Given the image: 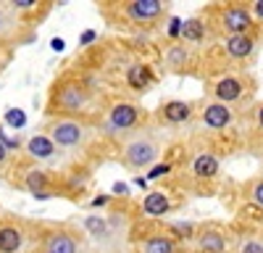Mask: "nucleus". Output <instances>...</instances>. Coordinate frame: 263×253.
<instances>
[{
  "instance_id": "473e14b6",
  "label": "nucleus",
  "mask_w": 263,
  "mask_h": 253,
  "mask_svg": "<svg viewBox=\"0 0 263 253\" xmlns=\"http://www.w3.org/2000/svg\"><path fill=\"white\" fill-rule=\"evenodd\" d=\"M258 124L263 127V105H260V111H258Z\"/></svg>"
},
{
  "instance_id": "a878e982",
  "label": "nucleus",
  "mask_w": 263,
  "mask_h": 253,
  "mask_svg": "<svg viewBox=\"0 0 263 253\" xmlns=\"http://www.w3.org/2000/svg\"><path fill=\"white\" fill-rule=\"evenodd\" d=\"M11 6H13L16 11H29V8H32V6H37V3H34V0H13Z\"/></svg>"
},
{
  "instance_id": "9b49d317",
  "label": "nucleus",
  "mask_w": 263,
  "mask_h": 253,
  "mask_svg": "<svg viewBox=\"0 0 263 253\" xmlns=\"http://www.w3.org/2000/svg\"><path fill=\"white\" fill-rule=\"evenodd\" d=\"M161 114H163V119L166 121H171V124H182V121H187L190 119V105L187 103H182V100H171V103H166L163 109H161Z\"/></svg>"
},
{
  "instance_id": "c85d7f7f",
  "label": "nucleus",
  "mask_w": 263,
  "mask_h": 253,
  "mask_svg": "<svg viewBox=\"0 0 263 253\" xmlns=\"http://www.w3.org/2000/svg\"><path fill=\"white\" fill-rule=\"evenodd\" d=\"M6 29H8V19H6V13H3V11H0V34H3Z\"/></svg>"
},
{
  "instance_id": "9d476101",
  "label": "nucleus",
  "mask_w": 263,
  "mask_h": 253,
  "mask_svg": "<svg viewBox=\"0 0 263 253\" xmlns=\"http://www.w3.org/2000/svg\"><path fill=\"white\" fill-rule=\"evenodd\" d=\"M239 95H242V84H239L234 77H227V79H221V82L216 84V98L221 100L224 105L232 103V100H237Z\"/></svg>"
},
{
  "instance_id": "f8f14e48",
  "label": "nucleus",
  "mask_w": 263,
  "mask_h": 253,
  "mask_svg": "<svg viewBox=\"0 0 263 253\" xmlns=\"http://www.w3.org/2000/svg\"><path fill=\"white\" fill-rule=\"evenodd\" d=\"M250 50H253V40L248 34H232L227 40V53L232 58H245L250 56Z\"/></svg>"
},
{
  "instance_id": "5701e85b",
  "label": "nucleus",
  "mask_w": 263,
  "mask_h": 253,
  "mask_svg": "<svg viewBox=\"0 0 263 253\" xmlns=\"http://www.w3.org/2000/svg\"><path fill=\"white\" fill-rule=\"evenodd\" d=\"M87 229H90L92 232V235H103V232H105V222L103 219H95V216H90V219H87Z\"/></svg>"
},
{
  "instance_id": "c756f323",
  "label": "nucleus",
  "mask_w": 263,
  "mask_h": 253,
  "mask_svg": "<svg viewBox=\"0 0 263 253\" xmlns=\"http://www.w3.org/2000/svg\"><path fill=\"white\" fill-rule=\"evenodd\" d=\"M253 11H255V16H260V19H263V0H258V3H253Z\"/></svg>"
},
{
  "instance_id": "7c9ffc66",
  "label": "nucleus",
  "mask_w": 263,
  "mask_h": 253,
  "mask_svg": "<svg viewBox=\"0 0 263 253\" xmlns=\"http://www.w3.org/2000/svg\"><path fill=\"white\" fill-rule=\"evenodd\" d=\"M50 45H53V50H58V53H61V50H63V40H58V37H55V40L50 42Z\"/></svg>"
},
{
  "instance_id": "4be33fe9",
  "label": "nucleus",
  "mask_w": 263,
  "mask_h": 253,
  "mask_svg": "<svg viewBox=\"0 0 263 253\" xmlns=\"http://www.w3.org/2000/svg\"><path fill=\"white\" fill-rule=\"evenodd\" d=\"M6 121H8L11 127H24V124H27V116L21 114L18 109H11V111L6 114Z\"/></svg>"
},
{
  "instance_id": "39448f33",
  "label": "nucleus",
  "mask_w": 263,
  "mask_h": 253,
  "mask_svg": "<svg viewBox=\"0 0 263 253\" xmlns=\"http://www.w3.org/2000/svg\"><path fill=\"white\" fill-rule=\"evenodd\" d=\"M27 153L37 161H50L55 156V145L48 135H34L27 140Z\"/></svg>"
},
{
  "instance_id": "aec40b11",
  "label": "nucleus",
  "mask_w": 263,
  "mask_h": 253,
  "mask_svg": "<svg viewBox=\"0 0 263 253\" xmlns=\"http://www.w3.org/2000/svg\"><path fill=\"white\" fill-rule=\"evenodd\" d=\"M179 34H182L184 40H190V42H197V40L203 37V24H200L197 19H190V21H184V24H182Z\"/></svg>"
},
{
  "instance_id": "f3484780",
  "label": "nucleus",
  "mask_w": 263,
  "mask_h": 253,
  "mask_svg": "<svg viewBox=\"0 0 263 253\" xmlns=\"http://www.w3.org/2000/svg\"><path fill=\"white\" fill-rule=\"evenodd\" d=\"M27 187H29V193H32L34 198H40V201L50 198L48 187H45V174H42V172H29V174H27Z\"/></svg>"
},
{
  "instance_id": "cd10ccee",
  "label": "nucleus",
  "mask_w": 263,
  "mask_h": 253,
  "mask_svg": "<svg viewBox=\"0 0 263 253\" xmlns=\"http://www.w3.org/2000/svg\"><path fill=\"white\" fill-rule=\"evenodd\" d=\"M174 232H182V235H190L192 224H174Z\"/></svg>"
},
{
  "instance_id": "f257e3e1",
  "label": "nucleus",
  "mask_w": 263,
  "mask_h": 253,
  "mask_svg": "<svg viewBox=\"0 0 263 253\" xmlns=\"http://www.w3.org/2000/svg\"><path fill=\"white\" fill-rule=\"evenodd\" d=\"M158 158V145L153 142L150 137H135V140H129L124 145V161L129 166H135V169H145L150 166L153 161Z\"/></svg>"
},
{
  "instance_id": "bb28decb",
  "label": "nucleus",
  "mask_w": 263,
  "mask_h": 253,
  "mask_svg": "<svg viewBox=\"0 0 263 253\" xmlns=\"http://www.w3.org/2000/svg\"><path fill=\"white\" fill-rule=\"evenodd\" d=\"M168 164H163V166H156V169H153V172H150V179H158V177H163V174H168Z\"/></svg>"
},
{
  "instance_id": "2f4dec72",
  "label": "nucleus",
  "mask_w": 263,
  "mask_h": 253,
  "mask_svg": "<svg viewBox=\"0 0 263 253\" xmlns=\"http://www.w3.org/2000/svg\"><path fill=\"white\" fill-rule=\"evenodd\" d=\"M6 158H8V151H6V148H3V145H0V164H3Z\"/></svg>"
},
{
  "instance_id": "dca6fc26",
  "label": "nucleus",
  "mask_w": 263,
  "mask_h": 253,
  "mask_svg": "<svg viewBox=\"0 0 263 253\" xmlns=\"http://www.w3.org/2000/svg\"><path fill=\"white\" fill-rule=\"evenodd\" d=\"M126 79H129V84H132V87H135V90H145L147 84L153 82V74H150V69H147V66H142V63H137V66H132V69H129Z\"/></svg>"
},
{
  "instance_id": "423d86ee",
  "label": "nucleus",
  "mask_w": 263,
  "mask_h": 253,
  "mask_svg": "<svg viewBox=\"0 0 263 253\" xmlns=\"http://www.w3.org/2000/svg\"><path fill=\"white\" fill-rule=\"evenodd\" d=\"M84 100H87V95H84V90L79 87V84H66V87L58 93V105L63 111H79L84 105Z\"/></svg>"
},
{
  "instance_id": "4468645a",
  "label": "nucleus",
  "mask_w": 263,
  "mask_h": 253,
  "mask_svg": "<svg viewBox=\"0 0 263 253\" xmlns=\"http://www.w3.org/2000/svg\"><path fill=\"white\" fill-rule=\"evenodd\" d=\"M168 198L163 195V193H150L147 198H145V203H142V211L145 214H150V216H163L166 211H168Z\"/></svg>"
},
{
  "instance_id": "6ab92c4d",
  "label": "nucleus",
  "mask_w": 263,
  "mask_h": 253,
  "mask_svg": "<svg viewBox=\"0 0 263 253\" xmlns=\"http://www.w3.org/2000/svg\"><path fill=\"white\" fill-rule=\"evenodd\" d=\"M200 248L205 253H221L224 250V238L218 235V232H205V235L200 238Z\"/></svg>"
},
{
  "instance_id": "2eb2a0df",
  "label": "nucleus",
  "mask_w": 263,
  "mask_h": 253,
  "mask_svg": "<svg viewBox=\"0 0 263 253\" xmlns=\"http://www.w3.org/2000/svg\"><path fill=\"white\" fill-rule=\"evenodd\" d=\"M192 172H195L197 177H216V174H218V161H216L211 153H203V156L195 158Z\"/></svg>"
},
{
  "instance_id": "1a4fd4ad",
  "label": "nucleus",
  "mask_w": 263,
  "mask_h": 253,
  "mask_svg": "<svg viewBox=\"0 0 263 253\" xmlns=\"http://www.w3.org/2000/svg\"><path fill=\"white\" fill-rule=\"evenodd\" d=\"M24 245V235L16 227H0V253H16Z\"/></svg>"
},
{
  "instance_id": "0eeeda50",
  "label": "nucleus",
  "mask_w": 263,
  "mask_h": 253,
  "mask_svg": "<svg viewBox=\"0 0 263 253\" xmlns=\"http://www.w3.org/2000/svg\"><path fill=\"white\" fill-rule=\"evenodd\" d=\"M203 121H205V127H211V130H224V127L232 121L229 105H224V103H213V105H208V109L203 111Z\"/></svg>"
},
{
  "instance_id": "20e7f679",
  "label": "nucleus",
  "mask_w": 263,
  "mask_h": 253,
  "mask_svg": "<svg viewBox=\"0 0 263 253\" xmlns=\"http://www.w3.org/2000/svg\"><path fill=\"white\" fill-rule=\"evenodd\" d=\"M137 105H132V103H119L111 109V127L114 130H129V127H135L137 124Z\"/></svg>"
},
{
  "instance_id": "f03ea898",
  "label": "nucleus",
  "mask_w": 263,
  "mask_h": 253,
  "mask_svg": "<svg viewBox=\"0 0 263 253\" xmlns=\"http://www.w3.org/2000/svg\"><path fill=\"white\" fill-rule=\"evenodd\" d=\"M55 148H74L84 140V127L74 119H58L53 127H50V135Z\"/></svg>"
},
{
  "instance_id": "a211bd4d",
  "label": "nucleus",
  "mask_w": 263,
  "mask_h": 253,
  "mask_svg": "<svg viewBox=\"0 0 263 253\" xmlns=\"http://www.w3.org/2000/svg\"><path fill=\"white\" fill-rule=\"evenodd\" d=\"M145 253H174V243L166 235H156L145 243Z\"/></svg>"
},
{
  "instance_id": "6e6552de",
  "label": "nucleus",
  "mask_w": 263,
  "mask_h": 253,
  "mask_svg": "<svg viewBox=\"0 0 263 253\" xmlns=\"http://www.w3.org/2000/svg\"><path fill=\"white\" fill-rule=\"evenodd\" d=\"M224 27L232 32V34H245L248 27H250V13L245 8H229L224 13Z\"/></svg>"
},
{
  "instance_id": "393cba45",
  "label": "nucleus",
  "mask_w": 263,
  "mask_h": 253,
  "mask_svg": "<svg viewBox=\"0 0 263 253\" xmlns=\"http://www.w3.org/2000/svg\"><path fill=\"white\" fill-rule=\"evenodd\" d=\"M253 201H255V203L263 208V179H260V182L253 187Z\"/></svg>"
},
{
  "instance_id": "ddd939ff",
  "label": "nucleus",
  "mask_w": 263,
  "mask_h": 253,
  "mask_svg": "<svg viewBox=\"0 0 263 253\" xmlns=\"http://www.w3.org/2000/svg\"><path fill=\"white\" fill-rule=\"evenodd\" d=\"M45 253H77V243L66 232H55L48 238V250Z\"/></svg>"
},
{
  "instance_id": "b1692460",
  "label": "nucleus",
  "mask_w": 263,
  "mask_h": 253,
  "mask_svg": "<svg viewBox=\"0 0 263 253\" xmlns=\"http://www.w3.org/2000/svg\"><path fill=\"white\" fill-rule=\"evenodd\" d=\"M239 253H263V243L250 240V243H245V245H242V250H239Z\"/></svg>"
},
{
  "instance_id": "412c9836",
  "label": "nucleus",
  "mask_w": 263,
  "mask_h": 253,
  "mask_svg": "<svg viewBox=\"0 0 263 253\" xmlns=\"http://www.w3.org/2000/svg\"><path fill=\"white\" fill-rule=\"evenodd\" d=\"M168 61H171V66H174V69H179L182 63L187 61V50H184V48H171V53H168Z\"/></svg>"
},
{
  "instance_id": "7ed1b4c3",
  "label": "nucleus",
  "mask_w": 263,
  "mask_h": 253,
  "mask_svg": "<svg viewBox=\"0 0 263 253\" xmlns=\"http://www.w3.org/2000/svg\"><path fill=\"white\" fill-rule=\"evenodd\" d=\"M161 11H163L161 0H135V3L126 6V13L135 21H150V19L161 16Z\"/></svg>"
}]
</instances>
